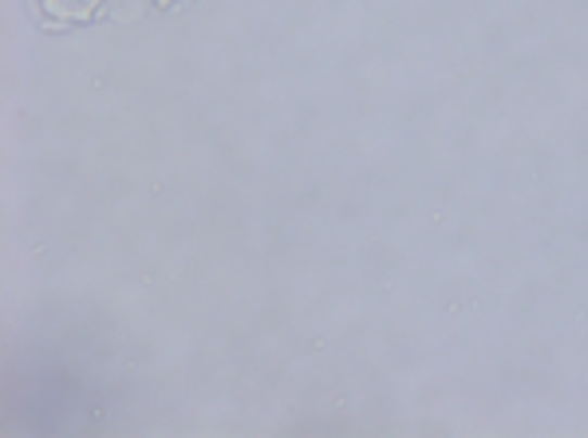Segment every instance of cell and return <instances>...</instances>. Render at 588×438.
Masks as SVG:
<instances>
[{
    "instance_id": "6da1fadb",
    "label": "cell",
    "mask_w": 588,
    "mask_h": 438,
    "mask_svg": "<svg viewBox=\"0 0 588 438\" xmlns=\"http://www.w3.org/2000/svg\"><path fill=\"white\" fill-rule=\"evenodd\" d=\"M44 9L60 21H88L99 9V0H44Z\"/></svg>"
},
{
    "instance_id": "7a4b0ae2",
    "label": "cell",
    "mask_w": 588,
    "mask_h": 438,
    "mask_svg": "<svg viewBox=\"0 0 588 438\" xmlns=\"http://www.w3.org/2000/svg\"><path fill=\"white\" fill-rule=\"evenodd\" d=\"M154 4H163V9H166V4H175V0H154Z\"/></svg>"
}]
</instances>
